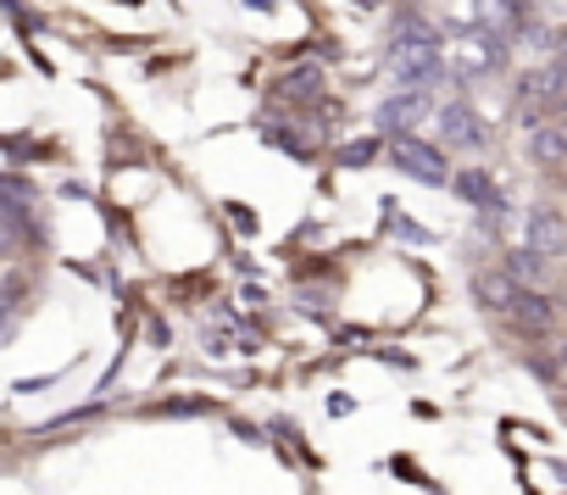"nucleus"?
<instances>
[{
    "label": "nucleus",
    "instance_id": "f257e3e1",
    "mask_svg": "<svg viewBox=\"0 0 567 495\" xmlns=\"http://www.w3.org/2000/svg\"><path fill=\"white\" fill-rule=\"evenodd\" d=\"M389 72H395V85H407V90L440 85V45H434V34H429L423 23L407 29V34H395V45H389Z\"/></svg>",
    "mask_w": 567,
    "mask_h": 495
},
{
    "label": "nucleus",
    "instance_id": "f03ea898",
    "mask_svg": "<svg viewBox=\"0 0 567 495\" xmlns=\"http://www.w3.org/2000/svg\"><path fill=\"white\" fill-rule=\"evenodd\" d=\"M389 161H395V168H407L412 179H423V184H445V150H434V145L412 139V134L389 139Z\"/></svg>",
    "mask_w": 567,
    "mask_h": 495
},
{
    "label": "nucleus",
    "instance_id": "7ed1b4c3",
    "mask_svg": "<svg viewBox=\"0 0 567 495\" xmlns=\"http://www.w3.org/2000/svg\"><path fill=\"white\" fill-rule=\"evenodd\" d=\"M462 40V50H456V78L467 85V78H478V72H490L496 61H501V40H490L484 29H473V34H456Z\"/></svg>",
    "mask_w": 567,
    "mask_h": 495
},
{
    "label": "nucleus",
    "instance_id": "20e7f679",
    "mask_svg": "<svg viewBox=\"0 0 567 495\" xmlns=\"http://www.w3.org/2000/svg\"><path fill=\"white\" fill-rule=\"evenodd\" d=\"M523 239H529V251H534V257H545V262L556 268L562 245H567V234H562V212H551V206L529 212V228H523Z\"/></svg>",
    "mask_w": 567,
    "mask_h": 495
},
{
    "label": "nucleus",
    "instance_id": "39448f33",
    "mask_svg": "<svg viewBox=\"0 0 567 495\" xmlns=\"http://www.w3.org/2000/svg\"><path fill=\"white\" fill-rule=\"evenodd\" d=\"M473 18L490 40H518L523 34V7L518 0H473Z\"/></svg>",
    "mask_w": 567,
    "mask_h": 495
},
{
    "label": "nucleus",
    "instance_id": "423d86ee",
    "mask_svg": "<svg viewBox=\"0 0 567 495\" xmlns=\"http://www.w3.org/2000/svg\"><path fill=\"white\" fill-rule=\"evenodd\" d=\"M423 117H429V90H407V95H395V101L378 106V123L395 128V134H412Z\"/></svg>",
    "mask_w": 567,
    "mask_h": 495
},
{
    "label": "nucleus",
    "instance_id": "0eeeda50",
    "mask_svg": "<svg viewBox=\"0 0 567 495\" xmlns=\"http://www.w3.org/2000/svg\"><path fill=\"white\" fill-rule=\"evenodd\" d=\"M440 139L456 145V150H478V145H484V128H478V117H473L462 101H451V106L440 112Z\"/></svg>",
    "mask_w": 567,
    "mask_h": 495
},
{
    "label": "nucleus",
    "instance_id": "6e6552de",
    "mask_svg": "<svg viewBox=\"0 0 567 495\" xmlns=\"http://www.w3.org/2000/svg\"><path fill=\"white\" fill-rule=\"evenodd\" d=\"M523 106H540V112H556L562 106V67H540L523 78Z\"/></svg>",
    "mask_w": 567,
    "mask_h": 495
},
{
    "label": "nucleus",
    "instance_id": "1a4fd4ad",
    "mask_svg": "<svg viewBox=\"0 0 567 495\" xmlns=\"http://www.w3.org/2000/svg\"><path fill=\"white\" fill-rule=\"evenodd\" d=\"M529 150H534V161H540V168H562V150H567V134H562V123H534V139H529Z\"/></svg>",
    "mask_w": 567,
    "mask_h": 495
},
{
    "label": "nucleus",
    "instance_id": "9d476101",
    "mask_svg": "<svg viewBox=\"0 0 567 495\" xmlns=\"http://www.w3.org/2000/svg\"><path fill=\"white\" fill-rule=\"evenodd\" d=\"M473 290H478V301L490 306V312H507V301H512L518 279H507V273H484V279H478Z\"/></svg>",
    "mask_w": 567,
    "mask_h": 495
},
{
    "label": "nucleus",
    "instance_id": "9b49d317",
    "mask_svg": "<svg viewBox=\"0 0 567 495\" xmlns=\"http://www.w3.org/2000/svg\"><path fill=\"white\" fill-rule=\"evenodd\" d=\"M317 90H322V72H317V67H295V72L284 78V95H290V101H317Z\"/></svg>",
    "mask_w": 567,
    "mask_h": 495
},
{
    "label": "nucleus",
    "instance_id": "f8f14e48",
    "mask_svg": "<svg viewBox=\"0 0 567 495\" xmlns=\"http://www.w3.org/2000/svg\"><path fill=\"white\" fill-rule=\"evenodd\" d=\"M545 273H551L545 257H534V251H512V273H507V279H545Z\"/></svg>",
    "mask_w": 567,
    "mask_h": 495
},
{
    "label": "nucleus",
    "instance_id": "ddd939ff",
    "mask_svg": "<svg viewBox=\"0 0 567 495\" xmlns=\"http://www.w3.org/2000/svg\"><path fill=\"white\" fill-rule=\"evenodd\" d=\"M373 156H378V145H373V139H356V145H345V150H340V161H351V168H362V161H373Z\"/></svg>",
    "mask_w": 567,
    "mask_h": 495
},
{
    "label": "nucleus",
    "instance_id": "4468645a",
    "mask_svg": "<svg viewBox=\"0 0 567 495\" xmlns=\"http://www.w3.org/2000/svg\"><path fill=\"white\" fill-rule=\"evenodd\" d=\"M251 7H273V0H251Z\"/></svg>",
    "mask_w": 567,
    "mask_h": 495
}]
</instances>
